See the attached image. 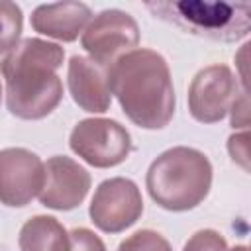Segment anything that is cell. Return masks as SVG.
<instances>
[{
    "instance_id": "1",
    "label": "cell",
    "mask_w": 251,
    "mask_h": 251,
    "mask_svg": "<svg viewBox=\"0 0 251 251\" xmlns=\"http://www.w3.org/2000/svg\"><path fill=\"white\" fill-rule=\"evenodd\" d=\"M61 45L39 39H22L0 63L6 80V106L22 120H41L49 116L63 98V82L57 69L63 65Z\"/></svg>"
},
{
    "instance_id": "2",
    "label": "cell",
    "mask_w": 251,
    "mask_h": 251,
    "mask_svg": "<svg viewBox=\"0 0 251 251\" xmlns=\"http://www.w3.org/2000/svg\"><path fill=\"white\" fill-rule=\"evenodd\" d=\"M110 90L124 114L143 129H161L175 116V88L165 57L133 49L108 69Z\"/></svg>"
},
{
    "instance_id": "3",
    "label": "cell",
    "mask_w": 251,
    "mask_h": 251,
    "mask_svg": "<svg viewBox=\"0 0 251 251\" xmlns=\"http://www.w3.org/2000/svg\"><path fill=\"white\" fill-rule=\"evenodd\" d=\"M145 186L157 206L169 212L192 210L210 192L212 163L194 147L167 149L149 165Z\"/></svg>"
},
{
    "instance_id": "4",
    "label": "cell",
    "mask_w": 251,
    "mask_h": 251,
    "mask_svg": "<svg viewBox=\"0 0 251 251\" xmlns=\"http://www.w3.org/2000/svg\"><path fill=\"white\" fill-rule=\"evenodd\" d=\"M155 18L175 24L186 33L216 41H237L251 29V6L247 2H147Z\"/></svg>"
},
{
    "instance_id": "5",
    "label": "cell",
    "mask_w": 251,
    "mask_h": 251,
    "mask_svg": "<svg viewBox=\"0 0 251 251\" xmlns=\"http://www.w3.org/2000/svg\"><path fill=\"white\" fill-rule=\"evenodd\" d=\"M71 151L96 169H110L131 153V135L116 120L86 118L80 120L69 137Z\"/></svg>"
},
{
    "instance_id": "6",
    "label": "cell",
    "mask_w": 251,
    "mask_h": 251,
    "mask_svg": "<svg viewBox=\"0 0 251 251\" xmlns=\"http://www.w3.org/2000/svg\"><path fill=\"white\" fill-rule=\"evenodd\" d=\"M139 43L137 22L122 10H102L94 16L80 35L82 49L92 61L110 69L122 55L133 51Z\"/></svg>"
},
{
    "instance_id": "7",
    "label": "cell",
    "mask_w": 251,
    "mask_h": 251,
    "mask_svg": "<svg viewBox=\"0 0 251 251\" xmlns=\"http://www.w3.org/2000/svg\"><path fill=\"white\" fill-rule=\"evenodd\" d=\"M92 224L104 233H120L133 226L143 214V198L137 184L124 176H114L98 184L90 208Z\"/></svg>"
},
{
    "instance_id": "8",
    "label": "cell",
    "mask_w": 251,
    "mask_h": 251,
    "mask_svg": "<svg viewBox=\"0 0 251 251\" xmlns=\"http://www.w3.org/2000/svg\"><path fill=\"white\" fill-rule=\"evenodd\" d=\"M237 96V78L227 65L204 67L188 86L190 116L200 124H216L224 120Z\"/></svg>"
},
{
    "instance_id": "9",
    "label": "cell",
    "mask_w": 251,
    "mask_h": 251,
    "mask_svg": "<svg viewBox=\"0 0 251 251\" xmlns=\"http://www.w3.org/2000/svg\"><path fill=\"white\" fill-rule=\"evenodd\" d=\"M43 186V161L29 149L0 151V202L10 208L29 204Z\"/></svg>"
},
{
    "instance_id": "10",
    "label": "cell",
    "mask_w": 251,
    "mask_h": 251,
    "mask_svg": "<svg viewBox=\"0 0 251 251\" xmlns=\"http://www.w3.org/2000/svg\"><path fill=\"white\" fill-rule=\"evenodd\" d=\"M90 190V173L75 159L55 155L43 163V186L37 194L45 208L67 212L82 204Z\"/></svg>"
},
{
    "instance_id": "11",
    "label": "cell",
    "mask_w": 251,
    "mask_h": 251,
    "mask_svg": "<svg viewBox=\"0 0 251 251\" xmlns=\"http://www.w3.org/2000/svg\"><path fill=\"white\" fill-rule=\"evenodd\" d=\"M67 84L75 104L90 114H104L112 102L108 69L90 57L73 55L67 71Z\"/></svg>"
},
{
    "instance_id": "12",
    "label": "cell",
    "mask_w": 251,
    "mask_h": 251,
    "mask_svg": "<svg viewBox=\"0 0 251 251\" xmlns=\"http://www.w3.org/2000/svg\"><path fill=\"white\" fill-rule=\"evenodd\" d=\"M90 18L92 12L82 2L67 0V2L39 4L31 12V27L41 35L71 43L84 31Z\"/></svg>"
},
{
    "instance_id": "13",
    "label": "cell",
    "mask_w": 251,
    "mask_h": 251,
    "mask_svg": "<svg viewBox=\"0 0 251 251\" xmlns=\"http://www.w3.org/2000/svg\"><path fill=\"white\" fill-rule=\"evenodd\" d=\"M20 251H71V235L53 216H33L20 229Z\"/></svg>"
},
{
    "instance_id": "14",
    "label": "cell",
    "mask_w": 251,
    "mask_h": 251,
    "mask_svg": "<svg viewBox=\"0 0 251 251\" xmlns=\"http://www.w3.org/2000/svg\"><path fill=\"white\" fill-rule=\"evenodd\" d=\"M24 14L16 2L0 0V55L10 53L22 35Z\"/></svg>"
},
{
    "instance_id": "15",
    "label": "cell",
    "mask_w": 251,
    "mask_h": 251,
    "mask_svg": "<svg viewBox=\"0 0 251 251\" xmlns=\"http://www.w3.org/2000/svg\"><path fill=\"white\" fill-rule=\"evenodd\" d=\"M118 251H173L171 243L153 229H139L126 237Z\"/></svg>"
},
{
    "instance_id": "16",
    "label": "cell",
    "mask_w": 251,
    "mask_h": 251,
    "mask_svg": "<svg viewBox=\"0 0 251 251\" xmlns=\"http://www.w3.org/2000/svg\"><path fill=\"white\" fill-rule=\"evenodd\" d=\"M182 251H227V243L216 229H200L190 235Z\"/></svg>"
},
{
    "instance_id": "17",
    "label": "cell",
    "mask_w": 251,
    "mask_h": 251,
    "mask_svg": "<svg viewBox=\"0 0 251 251\" xmlns=\"http://www.w3.org/2000/svg\"><path fill=\"white\" fill-rule=\"evenodd\" d=\"M69 235L71 251H106L104 241L88 227H75L73 231H69Z\"/></svg>"
},
{
    "instance_id": "18",
    "label": "cell",
    "mask_w": 251,
    "mask_h": 251,
    "mask_svg": "<svg viewBox=\"0 0 251 251\" xmlns=\"http://www.w3.org/2000/svg\"><path fill=\"white\" fill-rule=\"evenodd\" d=\"M227 149H229V155L233 161H237L245 171L249 169V163H247V157H249V151H247V131L243 133H235L229 137L227 141Z\"/></svg>"
},
{
    "instance_id": "19",
    "label": "cell",
    "mask_w": 251,
    "mask_h": 251,
    "mask_svg": "<svg viewBox=\"0 0 251 251\" xmlns=\"http://www.w3.org/2000/svg\"><path fill=\"white\" fill-rule=\"evenodd\" d=\"M229 112H231V126L233 127H245L247 126V92L245 90L231 104Z\"/></svg>"
},
{
    "instance_id": "20",
    "label": "cell",
    "mask_w": 251,
    "mask_h": 251,
    "mask_svg": "<svg viewBox=\"0 0 251 251\" xmlns=\"http://www.w3.org/2000/svg\"><path fill=\"white\" fill-rule=\"evenodd\" d=\"M227 251H249V249H247L245 245H235L233 249H227Z\"/></svg>"
},
{
    "instance_id": "21",
    "label": "cell",
    "mask_w": 251,
    "mask_h": 251,
    "mask_svg": "<svg viewBox=\"0 0 251 251\" xmlns=\"http://www.w3.org/2000/svg\"><path fill=\"white\" fill-rule=\"evenodd\" d=\"M0 102H2V84H0Z\"/></svg>"
}]
</instances>
